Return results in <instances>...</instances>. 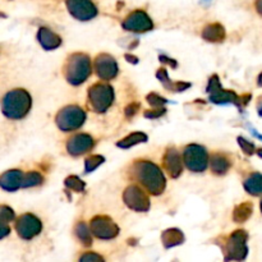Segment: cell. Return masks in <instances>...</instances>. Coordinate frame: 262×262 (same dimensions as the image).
Instances as JSON below:
<instances>
[{"label":"cell","instance_id":"obj_1","mask_svg":"<svg viewBox=\"0 0 262 262\" xmlns=\"http://www.w3.org/2000/svg\"><path fill=\"white\" fill-rule=\"evenodd\" d=\"M129 176L154 196H160L165 191V176L155 163H151L148 160L135 161L130 166Z\"/></svg>","mask_w":262,"mask_h":262},{"label":"cell","instance_id":"obj_2","mask_svg":"<svg viewBox=\"0 0 262 262\" xmlns=\"http://www.w3.org/2000/svg\"><path fill=\"white\" fill-rule=\"evenodd\" d=\"M32 106L31 95L23 89H15L7 92L3 99V114L12 120H19L28 114Z\"/></svg>","mask_w":262,"mask_h":262},{"label":"cell","instance_id":"obj_3","mask_svg":"<svg viewBox=\"0 0 262 262\" xmlns=\"http://www.w3.org/2000/svg\"><path fill=\"white\" fill-rule=\"evenodd\" d=\"M91 59L84 53H74L67 58L63 67V73L68 83L79 86L91 76Z\"/></svg>","mask_w":262,"mask_h":262},{"label":"cell","instance_id":"obj_4","mask_svg":"<svg viewBox=\"0 0 262 262\" xmlns=\"http://www.w3.org/2000/svg\"><path fill=\"white\" fill-rule=\"evenodd\" d=\"M114 101V90L110 84L99 83L92 84L89 89V106L95 113H105Z\"/></svg>","mask_w":262,"mask_h":262},{"label":"cell","instance_id":"obj_5","mask_svg":"<svg viewBox=\"0 0 262 262\" xmlns=\"http://www.w3.org/2000/svg\"><path fill=\"white\" fill-rule=\"evenodd\" d=\"M55 122L59 129L64 132L77 130L86 122V112L77 105H68L59 110L55 117Z\"/></svg>","mask_w":262,"mask_h":262},{"label":"cell","instance_id":"obj_6","mask_svg":"<svg viewBox=\"0 0 262 262\" xmlns=\"http://www.w3.org/2000/svg\"><path fill=\"white\" fill-rule=\"evenodd\" d=\"M248 234L246 230H235L227 238L224 247L225 261H243L248 255Z\"/></svg>","mask_w":262,"mask_h":262},{"label":"cell","instance_id":"obj_7","mask_svg":"<svg viewBox=\"0 0 262 262\" xmlns=\"http://www.w3.org/2000/svg\"><path fill=\"white\" fill-rule=\"evenodd\" d=\"M183 161L188 170L193 171V173H202L207 169L210 159L204 146L191 143L184 147Z\"/></svg>","mask_w":262,"mask_h":262},{"label":"cell","instance_id":"obj_8","mask_svg":"<svg viewBox=\"0 0 262 262\" xmlns=\"http://www.w3.org/2000/svg\"><path fill=\"white\" fill-rule=\"evenodd\" d=\"M90 228H91L92 234L99 239H114L119 234V227L106 215H97L92 217Z\"/></svg>","mask_w":262,"mask_h":262},{"label":"cell","instance_id":"obj_9","mask_svg":"<svg viewBox=\"0 0 262 262\" xmlns=\"http://www.w3.org/2000/svg\"><path fill=\"white\" fill-rule=\"evenodd\" d=\"M123 201L136 212H146L150 210V199L142 188L136 184H130L123 193Z\"/></svg>","mask_w":262,"mask_h":262},{"label":"cell","instance_id":"obj_10","mask_svg":"<svg viewBox=\"0 0 262 262\" xmlns=\"http://www.w3.org/2000/svg\"><path fill=\"white\" fill-rule=\"evenodd\" d=\"M206 91L209 94L210 101L214 102V104H230L232 102V104H235L238 106L241 96H238L235 92L223 89L222 84H220L219 77L216 74L210 78Z\"/></svg>","mask_w":262,"mask_h":262},{"label":"cell","instance_id":"obj_11","mask_svg":"<svg viewBox=\"0 0 262 262\" xmlns=\"http://www.w3.org/2000/svg\"><path fill=\"white\" fill-rule=\"evenodd\" d=\"M15 230L22 239L31 241L42 230V223L33 214H23L15 222Z\"/></svg>","mask_w":262,"mask_h":262},{"label":"cell","instance_id":"obj_12","mask_svg":"<svg viewBox=\"0 0 262 262\" xmlns=\"http://www.w3.org/2000/svg\"><path fill=\"white\" fill-rule=\"evenodd\" d=\"M94 69L96 72L97 77L102 81H110L117 77L118 71V63L112 55L109 54H99L95 58L94 61Z\"/></svg>","mask_w":262,"mask_h":262},{"label":"cell","instance_id":"obj_13","mask_svg":"<svg viewBox=\"0 0 262 262\" xmlns=\"http://www.w3.org/2000/svg\"><path fill=\"white\" fill-rule=\"evenodd\" d=\"M122 26L124 30L130 31V32L142 33L152 30L154 22L146 12H143V10H135L130 14H128V17L125 18Z\"/></svg>","mask_w":262,"mask_h":262},{"label":"cell","instance_id":"obj_14","mask_svg":"<svg viewBox=\"0 0 262 262\" xmlns=\"http://www.w3.org/2000/svg\"><path fill=\"white\" fill-rule=\"evenodd\" d=\"M72 17L78 20H90L97 15V8L91 0H66Z\"/></svg>","mask_w":262,"mask_h":262},{"label":"cell","instance_id":"obj_15","mask_svg":"<svg viewBox=\"0 0 262 262\" xmlns=\"http://www.w3.org/2000/svg\"><path fill=\"white\" fill-rule=\"evenodd\" d=\"M183 158H181L176 147H169L163 156L164 170L173 179L179 178L183 173Z\"/></svg>","mask_w":262,"mask_h":262},{"label":"cell","instance_id":"obj_16","mask_svg":"<svg viewBox=\"0 0 262 262\" xmlns=\"http://www.w3.org/2000/svg\"><path fill=\"white\" fill-rule=\"evenodd\" d=\"M94 138L87 133H78L72 136L67 142V151L72 156H81L94 147Z\"/></svg>","mask_w":262,"mask_h":262},{"label":"cell","instance_id":"obj_17","mask_svg":"<svg viewBox=\"0 0 262 262\" xmlns=\"http://www.w3.org/2000/svg\"><path fill=\"white\" fill-rule=\"evenodd\" d=\"M23 178H25V173L18 169H12L5 173H3L2 178H0V186L4 191L14 192L17 189L23 188Z\"/></svg>","mask_w":262,"mask_h":262},{"label":"cell","instance_id":"obj_18","mask_svg":"<svg viewBox=\"0 0 262 262\" xmlns=\"http://www.w3.org/2000/svg\"><path fill=\"white\" fill-rule=\"evenodd\" d=\"M37 40L45 50H55L61 45L60 36L49 30L48 27H41L37 31Z\"/></svg>","mask_w":262,"mask_h":262},{"label":"cell","instance_id":"obj_19","mask_svg":"<svg viewBox=\"0 0 262 262\" xmlns=\"http://www.w3.org/2000/svg\"><path fill=\"white\" fill-rule=\"evenodd\" d=\"M210 166H211V171L215 176H225L229 171L232 163H230L229 158L224 154H212L210 158Z\"/></svg>","mask_w":262,"mask_h":262},{"label":"cell","instance_id":"obj_20","mask_svg":"<svg viewBox=\"0 0 262 262\" xmlns=\"http://www.w3.org/2000/svg\"><path fill=\"white\" fill-rule=\"evenodd\" d=\"M156 78L163 83L164 89H166L170 92H182L184 90L189 89L191 83L189 82H173L168 76V72L165 68H160L156 72Z\"/></svg>","mask_w":262,"mask_h":262},{"label":"cell","instance_id":"obj_21","mask_svg":"<svg viewBox=\"0 0 262 262\" xmlns=\"http://www.w3.org/2000/svg\"><path fill=\"white\" fill-rule=\"evenodd\" d=\"M202 37L209 42H223L227 37L225 28L220 23H211L207 25L202 31Z\"/></svg>","mask_w":262,"mask_h":262},{"label":"cell","instance_id":"obj_22","mask_svg":"<svg viewBox=\"0 0 262 262\" xmlns=\"http://www.w3.org/2000/svg\"><path fill=\"white\" fill-rule=\"evenodd\" d=\"M161 242L165 248L176 247V246L182 245L184 242V234L177 228H170V229H166L163 232Z\"/></svg>","mask_w":262,"mask_h":262},{"label":"cell","instance_id":"obj_23","mask_svg":"<svg viewBox=\"0 0 262 262\" xmlns=\"http://www.w3.org/2000/svg\"><path fill=\"white\" fill-rule=\"evenodd\" d=\"M246 191L252 196H260L262 194V174L252 173L243 184Z\"/></svg>","mask_w":262,"mask_h":262},{"label":"cell","instance_id":"obj_24","mask_svg":"<svg viewBox=\"0 0 262 262\" xmlns=\"http://www.w3.org/2000/svg\"><path fill=\"white\" fill-rule=\"evenodd\" d=\"M74 234H76L77 239L84 246V247H90L92 245V232L91 228L87 227L84 222H78L74 227Z\"/></svg>","mask_w":262,"mask_h":262},{"label":"cell","instance_id":"obj_25","mask_svg":"<svg viewBox=\"0 0 262 262\" xmlns=\"http://www.w3.org/2000/svg\"><path fill=\"white\" fill-rule=\"evenodd\" d=\"M147 141V135L142 132H133L130 135H128L127 137H124L123 140L118 141L117 146L118 147L123 148V150H127V148L133 147V146L138 145V143H143Z\"/></svg>","mask_w":262,"mask_h":262},{"label":"cell","instance_id":"obj_26","mask_svg":"<svg viewBox=\"0 0 262 262\" xmlns=\"http://www.w3.org/2000/svg\"><path fill=\"white\" fill-rule=\"evenodd\" d=\"M253 211V205L251 202H243L235 206L233 211V220L235 223H245L251 217Z\"/></svg>","mask_w":262,"mask_h":262},{"label":"cell","instance_id":"obj_27","mask_svg":"<svg viewBox=\"0 0 262 262\" xmlns=\"http://www.w3.org/2000/svg\"><path fill=\"white\" fill-rule=\"evenodd\" d=\"M43 177L37 171H28L25 173V178H23V188H30V187H36L42 184Z\"/></svg>","mask_w":262,"mask_h":262},{"label":"cell","instance_id":"obj_28","mask_svg":"<svg viewBox=\"0 0 262 262\" xmlns=\"http://www.w3.org/2000/svg\"><path fill=\"white\" fill-rule=\"evenodd\" d=\"M64 184H66V187L68 189H71V191H74V192H83L84 188H86V184H84V182L82 181L81 178H78L77 176H69L67 177L66 181H64Z\"/></svg>","mask_w":262,"mask_h":262},{"label":"cell","instance_id":"obj_29","mask_svg":"<svg viewBox=\"0 0 262 262\" xmlns=\"http://www.w3.org/2000/svg\"><path fill=\"white\" fill-rule=\"evenodd\" d=\"M104 161V156L101 155L89 156V158L86 159V161H84V170H86V173H91V171L96 170Z\"/></svg>","mask_w":262,"mask_h":262},{"label":"cell","instance_id":"obj_30","mask_svg":"<svg viewBox=\"0 0 262 262\" xmlns=\"http://www.w3.org/2000/svg\"><path fill=\"white\" fill-rule=\"evenodd\" d=\"M146 100H147V102L150 104V106L154 107V109H160V107H165L164 105L168 102L165 99H164V97H161L160 95H158V94H154V92L148 94L147 96H146Z\"/></svg>","mask_w":262,"mask_h":262},{"label":"cell","instance_id":"obj_31","mask_svg":"<svg viewBox=\"0 0 262 262\" xmlns=\"http://www.w3.org/2000/svg\"><path fill=\"white\" fill-rule=\"evenodd\" d=\"M238 143H239L241 148H242V151L247 156H252L253 154L256 152L255 145H253L252 142H250L248 140H246V138H243L242 136H239V137H238Z\"/></svg>","mask_w":262,"mask_h":262},{"label":"cell","instance_id":"obj_32","mask_svg":"<svg viewBox=\"0 0 262 262\" xmlns=\"http://www.w3.org/2000/svg\"><path fill=\"white\" fill-rule=\"evenodd\" d=\"M14 217H15L14 211H13L9 206H7V205H3V206L0 207V220H2V223L8 224V223L13 222V220H14Z\"/></svg>","mask_w":262,"mask_h":262},{"label":"cell","instance_id":"obj_33","mask_svg":"<svg viewBox=\"0 0 262 262\" xmlns=\"http://www.w3.org/2000/svg\"><path fill=\"white\" fill-rule=\"evenodd\" d=\"M166 113V109L165 107H160V109H151V110H147V112H145V117L147 118V119H158V118L163 117L164 114Z\"/></svg>","mask_w":262,"mask_h":262},{"label":"cell","instance_id":"obj_34","mask_svg":"<svg viewBox=\"0 0 262 262\" xmlns=\"http://www.w3.org/2000/svg\"><path fill=\"white\" fill-rule=\"evenodd\" d=\"M79 261H104V257L96 252H86L79 257Z\"/></svg>","mask_w":262,"mask_h":262},{"label":"cell","instance_id":"obj_35","mask_svg":"<svg viewBox=\"0 0 262 262\" xmlns=\"http://www.w3.org/2000/svg\"><path fill=\"white\" fill-rule=\"evenodd\" d=\"M138 109H140V104H137V102L130 104L129 106H127V109H125V115H127L128 118L133 117V115H136V113L138 112Z\"/></svg>","mask_w":262,"mask_h":262},{"label":"cell","instance_id":"obj_36","mask_svg":"<svg viewBox=\"0 0 262 262\" xmlns=\"http://www.w3.org/2000/svg\"><path fill=\"white\" fill-rule=\"evenodd\" d=\"M0 238H2V239H4L5 237H7L8 234H9L10 233V228L8 227V224H4V223H2V228H0Z\"/></svg>","mask_w":262,"mask_h":262},{"label":"cell","instance_id":"obj_37","mask_svg":"<svg viewBox=\"0 0 262 262\" xmlns=\"http://www.w3.org/2000/svg\"><path fill=\"white\" fill-rule=\"evenodd\" d=\"M159 59H160L161 63H165V64H171L173 67H177V61L173 60V59H169L168 56L165 55H160L159 56Z\"/></svg>","mask_w":262,"mask_h":262},{"label":"cell","instance_id":"obj_38","mask_svg":"<svg viewBox=\"0 0 262 262\" xmlns=\"http://www.w3.org/2000/svg\"><path fill=\"white\" fill-rule=\"evenodd\" d=\"M255 8H256V10H257L258 14L262 15V0H256Z\"/></svg>","mask_w":262,"mask_h":262},{"label":"cell","instance_id":"obj_39","mask_svg":"<svg viewBox=\"0 0 262 262\" xmlns=\"http://www.w3.org/2000/svg\"><path fill=\"white\" fill-rule=\"evenodd\" d=\"M257 84L260 87H262V73L260 74V76H258V78H257Z\"/></svg>","mask_w":262,"mask_h":262},{"label":"cell","instance_id":"obj_40","mask_svg":"<svg viewBox=\"0 0 262 262\" xmlns=\"http://www.w3.org/2000/svg\"><path fill=\"white\" fill-rule=\"evenodd\" d=\"M257 155L260 156V158H262V148H260V150H257Z\"/></svg>","mask_w":262,"mask_h":262},{"label":"cell","instance_id":"obj_41","mask_svg":"<svg viewBox=\"0 0 262 262\" xmlns=\"http://www.w3.org/2000/svg\"><path fill=\"white\" fill-rule=\"evenodd\" d=\"M260 207H261V211H262V200H261V204H260Z\"/></svg>","mask_w":262,"mask_h":262}]
</instances>
